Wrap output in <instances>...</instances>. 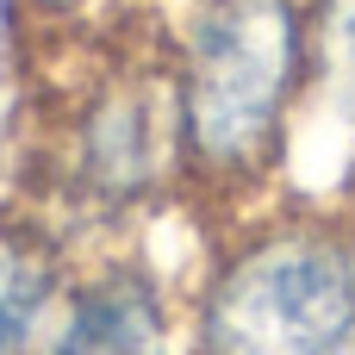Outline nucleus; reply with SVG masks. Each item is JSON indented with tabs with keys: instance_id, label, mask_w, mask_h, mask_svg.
Segmentation results:
<instances>
[{
	"instance_id": "nucleus-6",
	"label": "nucleus",
	"mask_w": 355,
	"mask_h": 355,
	"mask_svg": "<svg viewBox=\"0 0 355 355\" xmlns=\"http://www.w3.org/2000/svg\"><path fill=\"white\" fill-rule=\"evenodd\" d=\"M312 19V106L355 144V0H306Z\"/></svg>"
},
{
	"instance_id": "nucleus-2",
	"label": "nucleus",
	"mask_w": 355,
	"mask_h": 355,
	"mask_svg": "<svg viewBox=\"0 0 355 355\" xmlns=\"http://www.w3.org/2000/svg\"><path fill=\"white\" fill-rule=\"evenodd\" d=\"M162 44L181 137V212L206 231L287 187L312 106V19L306 0H187L162 19Z\"/></svg>"
},
{
	"instance_id": "nucleus-7",
	"label": "nucleus",
	"mask_w": 355,
	"mask_h": 355,
	"mask_svg": "<svg viewBox=\"0 0 355 355\" xmlns=\"http://www.w3.org/2000/svg\"><path fill=\"white\" fill-rule=\"evenodd\" d=\"M131 12H144V0H6V31H12L19 56L37 62L44 50L94 37V31H106Z\"/></svg>"
},
{
	"instance_id": "nucleus-4",
	"label": "nucleus",
	"mask_w": 355,
	"mask_h": 355,
	"mask_svg": "<svg viewBox=\"0 0 355 355\" xmlns=\"http://www.w3.org/2000/svg\"><path fill=\"white\" fill-rule=\"evenodd\" d=\"M50 355H193L181 287L156 268L144 237L81 250Z\"/></svg>"
},
{
	"instance_id": "nucleus-1",
	"label": "nucleus",
	"mask_w": 355,
	"mask_h": 355,
	"mask_svg": "<svg viewBox=\"0 0 355 355\" xmlns=\"http://www.w3.org/2000/svg\"><path fill=\"white\" fill-rule=\"evenodd\" d=\"M31 87L6 200L31 206L81 250L131 243L156 212H181V137L156 12L44 50Z\"/></svg>"
},
{
	"instance_id": "nucleus-3",
	"label": "nucleus",
	"mask_w": 355,
	"mask_h": 355,
	"mask_svg": "<svg viewBox=\"0 0 355 355\" xmlns=\"http://www.w3.org/2000/svg\"><path fill=\"white\" fill-rule=\"evenodd\" d=\"M193 355H355V200H262L206 225L181 287Z\"/></svg>"
},
{
	"instance_id": "nucleus-5",
	"label": "nucleus",
	"mask_w": 355,
	"mask_h": 355,
	"mask_svg": "<svg viewBox=\"0 0 355 355\" xmlns=\"http://www.w3.org/2000/svg\"><path fill=\"white\" fill-rule=\"evenodd\" d=\"M81 243L19 200H0V355H50Z\"/></svg>"
}]
</instances>
